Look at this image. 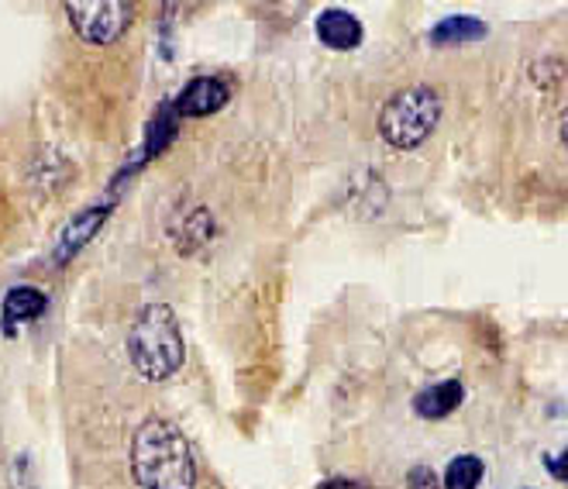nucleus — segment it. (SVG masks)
Listing matches in <instances>:
<instances>
[{
	"label": "nucleus",
	"instance_id": "obj_4",
	"mask_svg": "<svg viewBox=\"0 0 568 489\" xmlns=\"http://www.w3.org/2000/svg\"><path fill=\"white\" fill-rule=\"evenodd\" d=\"M65 14L87 45H111L128 31L135 8L118 4V0H87V4L77 0V4H65Z\"/></svg>",
	"mask_w": 568,
	"mask_h": 489
},
{
	"label": "nucleus",
	"instance_id": "obj_3",
	"mask_svg": "<svg viewBox=\"0 0 568 489\" xmlns=\"http://www.w3.org/2000/svg\"><path fill=\"white\" fill-rule=\"evenodd\" d=\"M442 121V96L430 86L396 90L379 111V135L393 149H417L430 139Z\"/></svg>",
	"mask_w": 568,
	"mask_h": 489
},
{
	"label": "nucleus",
	"instance_id": "obj_7",
	"mask_svg": "<svg viewBox=\"0 0 568 489\" xmlns=\"http://www.w3.org/2000/svg\"><path fill=\"white\" fill-rule=\"evenodd\" d=\"M489 35L486 21L473 18V14H452V18H442L438 24L430 28V45L438 49H448V45H473V42H483Z\"/></svg>",
	"mask_w": 568,
	"mask_h": 489
},
{
	"label": "nucleus",
	"instance_id": "obj_12",
	"mask_svg": "<svg viewBox=\"0 0 568 489\" xmlns=\"http://www.w3.org/2000/svg\"><path fill=\"white\" fill-rule=\"evenodd\" d=\"M407 486L410 489H438V476H434L430 466H414L407 472Z\"/></svg>",
	"mask_w": 568,
	"mask_h": 489
},
{
	"label": "nucleus",
	"instance_id": "obj_13",
	"mask_svg": "<svg viewBox=\"0 0 568 489\" xmlns=\"http://www.w3.org/2000/svg\"><path fill=\"white\" fill-rule=\"evenodd\" d=\"M317 489H365V486L355 482V479H324Z\"/></svg>",
	"mask_w": 568,
	"mask_h": 489
},
{
	"label": "nucleus",
	"instance_id": "obj_2",
	"mask_svg": "<svg viewBox=\"0 0 568 489\" xmlns=\"http://www.w3.org/2000/svg\"><path fill=\"white\" fill-rule=\"evenodd\" d=\"M128 358L145 383H165L183 369V328L165 304H149L135 314L128 332Z\"/></svg>",
	"mask_w": 568,
	"mask_h": 489
},
{
	"label": "nucleus",
	"instance_id": "obj_6",
	"mask_svg": "<svg viewBox=\"0 0 568 489\" xmlns=\"http://www.w3.org/2000/svg\"><path fill=\"white\" fill-rule=\"evenodd\" d=\"M314 31L321 45H327L331 52H352L362 45V21L345 11V8H324L317 18H314Z\"/></svg>",
	"mask_w": 568,
	"mask_h": 489
},
{
	"label": "nucleus",
	"instance_id": "obj_11",
	"mask_svg": "<svg viewBox=\"0 0 568 489\" xmlns=\"http://www.w3.org/2000/svg\"><path fill=\"white\" fill-rule=\"evenodd\" d=\"M483 476H486V466L479 455H473V451L455 455L445 469V489H479Z\"/></svg>",
	"mask_w": 568,
	"mask_h": 489
},
{
	"label": "nucleus",
	"instance_id": "obj_1",
	"mask_svg": "<svg viewBox=\"0 0 568 489\" xmlns=\"http://www.w3.org/2000/svg\"><path fill=\"white\" fill-rule=\"evenodd\" d=\"M131 476L139 489H193L196 462L180 424L170 417H149L131 438Z\"/></svg>",
	"mask_w": 568,
	"mask_h": 489
},
{
	"label": "nucleus",
	"instance_id": "obj_5",
	"mask_svg": "<svg viewBox=\"0 0 568 489\" xmlns=\"http://www.w3.org/2000/svg\"><path fill=\"white\" fill-rule=\"evenodd\" d=\"M231 101V86L221 77H196L176 96L180 118H211Z\"/></svg>",
	"mask_w": 568,
	"mask_h": 489
},
{
	"label": "nucleus",
	"instance_id": "obj_8",
	"mask_svg": "<svg viewBox=\"0 0 568 489\" xmlns=\"http://www.w3.org/2000/svg\"><path fill=\"white\" fill-rule=\"evenodd\" d=\"M462 397H465L462 383H458V379H445V383L427 386L424 394H417V397H414V410H417V417H424V420H442V417H448V414L458 410Z\"/></svg>",
	"mask_w": 568,
	"mask_h": 489
},
{
	"label": "nucleus",
	"instance_id": "obj_10",
	"mask_svg": "<svg viewBox=\"0 0 568 489\" xmlns=\"http://www.w3.org/2000/svg\"><path fill=\"white\" fill-rule=\"evenodd\" d=\"M104 217H108V211L104 207H93V211H87L83 217H77L70 227H65V235H62V245H59V263L62 258H70V255H77L87 242H90V235L97 232L100 224H104Z\"/></svg>",
	"mask_w": 568,
	"mask_h": 489
},
{
	"label": "nucleus",
	"instance_id": "obj_9",
	"mask_svg": "<svg viewBox=\"0 0 568 489\" xmlns=\"http://www.w3.org/2000/svg\"><path fill=\"white\" fill-rule=\"evenodd\" d=\"M45 307H49V300H45L42 289H36V286H14L4 297V320L8 324H28V320L42 317Z\"/></svg>",
	"mask_w": 568,
	"mask_h": 489
}]
</instances>
